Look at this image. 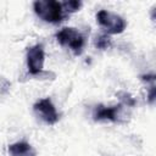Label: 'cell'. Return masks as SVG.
I'll return each instance as SVG.
<instances>
[{
  "label": "cell",
  "instance_id": "6",
  "mask_svg": "<svg viewBox=\"0 0 156 156\" xmlns=\"http://www.w3.org/2000/svg\"><path fill=\"white\" fill-rule=\"evenodd\" d=\"M122 110V105L116 106H104L99 105L94 110V119L95 121H112L116 122L119 118V112Z\"/></svg>",
  "mask_w": 156,
  "mask_h": 156
},
{
  "label": "cell",
  "instance_id": "4",
  "mask_svg": "<svg viewBox=\"0 0 156 156\" xmlns=\"http://www.w3.org/2000/svg\"><path fill=\"white\" fill-rule=\"evenodd\" d=\"M34 112L41 121H44L48 124H55L60 118L56 107L49 98H44L37 101L34 104Z\"/></svg>",
  "mask_w": 156,
  "mask_h": 156
},
{
  "label": "cell",
  "instance_id": "5",
  "mask_svg": "<svg viewBox=\"0 0 156 156\" xmlns=\"http://www.w3.org/2000/svg\"><path fill=\"white\" fill-rule=\"evenodd\" d=\"M45 52L41 44H35L27 51V66L30 74H39L44 68Z\"/></svg>",
  "mask_w": 156,
  "mask_h": 156
},
{
  "label": "cell",
  "instance_id": "2",
  "mask_svg": "<svg viewBox=\"0 0 156 156\" xmlns=\"http://www.w3.org/2000/svg\"><path fill=\"white\" fill-rule=\"evenodd\" d=\"M56 39L57 41L66 48H69L76 55H79L83 51L85 40L84 37L80 32H78L74 28H62L57 34H56Z\"/></svg>",
  "mask_w": 156,
  "mask_h": 156
},
{
  "label": "cell",
  "instance_id": "8",
  "mask_svg": "<svg viewBox=\"0 0 156 156\" xmlns=\"http://www.w3.org/2000/svg\"><path fill=\"white\" fill-rule=\"evenodd\" d=\"M80 5H82L80 1H74V0L62 2V6H63V9H65L66 12H74V11H77L80 7Z\"/></svg>",
  "mask_w": 156,
  "mask_h": 156
},
{
  "label": "cell",
  "instance_id": "1",
  "mask_svg": "<svg viewBox=\"0 0 156 156\" xmlns=\"http://www.w3.org/2000/svg\"><path fill=\"white\" fill-rule=\"evenodd\" d=\"M34 11L39 18L50 23H57L65 18V9L62 6V2L54 0L35 1Z\"/></svg>",
  "mask_w": 156,
  "mask_h": 156
},
{
  "label": "cell",
  "instance_id": "9",
  "mask_svg": "<svg viewBox=\"0 0 156 156\" xmlns=\"http://www.w3.org/2000/svg\"><path fill=\"white\" fill-rule=\"evenodd\" d=\"M108 45H110V39H108V37H106V35H102V37H100V38L96 40V46H98V48L105 49V48H107Z\"/></svg>",
  "mask_w": 156,
  "mask_h": 156
},
{
  "label": "cell",
  "instance_id": "7",
  "mask_svg": "<svg viewBox=\"0 0 156 156\" xmlns=\"http://www.w3.org/2000/svg\"><path fill=\"white\" fill-rule=\"evenodd\" d=\"M9 154L11 156H37L30 144L26 141H17L9 146Z\"/></svg>",
  "mask_w": 156,
  "mask_h": 156
},
{
  "label": "cell",
  "instance_id": "3",
  "mask_svg": "<svg viewBox=\"0 0 156 156\" xmlns=\"http://www.w3.org/2000/svg\"><path fill=\"white\" fill-rule=\"evenodd\" d=\"M96 20L99 24L104 27L105 30L110 34H119L127 27L126 21L121 16L106 10H100L96 15Z\"/></svg>",
  "mask_w": 156,
  "mask_h": 156
}]
</instances>
